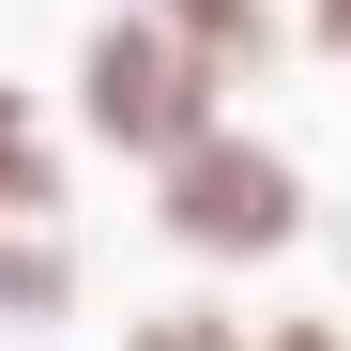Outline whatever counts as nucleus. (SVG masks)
Instances as JSON below:
<instances>
[{
  "label": "nucleus",
  "instance_id": "1",
  "mask_svg": "<svg viewBox=\"0 0 351 351\" xmlns=\"http://www.w3.org/2000/svg\"><path fill=\"white\" fill-rule=\"evenodd\" d=\"M306 229H321V184H306V153H290V138H260L245 107L153 168V245L184 260V275H275L290 245H306Z\"/></svg>",
  "mask_w": 351,
  "mask_h": 351
},
{
  "label": "nucleus",
  "instance_id": "2",
  "mask_svg": "<svg viewBox=\"0 0 351 351\" xmlns=\"http://www.w3.org/2000/svg\"><path fill=\"white\" fill-rule=\"evenodd\" d=\"M62 123H77V153H107V168H138V184H153L184 138L229 123V77H214L168 16L92 0V31H77V62H62Z\"/></svg>",
  "mask_w": 351,
  "mask_h": 351
},
{
  "label": "nucleus",
  "instance_id": "3",
  "mask_svg": "<svg viewBox=\"0 0 351 351\" xmlns=\"http://www.w3.org/2000/svg\"><path fill=\"white\" fill-rule=\"evenodd\" d=\"M0 229H77V168L46 138V107L0 77Z\"/></svg>",
  "mask_w": 351,
  "mask_h": 351
},
{
  "label": "nucleus",
  "instance_id": "4",
  "mask_svg": "<svg viewBox=\"0 0 351 351\" xmlns=\"http://www.w3.org/2000/svg\"><path fill=\"white\" fill-rule=\"evenodd\" d=\"M77 290H92L77 229H0V336H62Z\"/></svg>",
  "mask_w": 351,
  "mask_h": 351
},
{
  "label": "nucleus",
  "instance_id": "5",
  "mask_svg": "<svg viewBox=\"0 0 351 351\" xmlns=\"http://www.w3.org/2000/svg\"><path fill=\"white\" fill-rule=\"evenodd\" d=\"M138 16H168V31H184L199 62L229 77V92L275 77V46H290V0H138Z\"/></svg>",
  "mask_w": 351,
  "mask_h": 351
},
{
  "label": "nucleus",
  "instance_id": "6",
  "mask_svg": "<svg viewBox=\"0 0 351 351\" xmlns=\"http://www.w3.org/2000/svg\"><path fill=\"white\" fill-rule=\"evenodd\" d=\"M123 351H260V321L229 306V290H168V306L123 321Z\"/></svg>",
  "mask_w": 351,
  "mask_h": 351
},
{
  "label": "nucleus",
  "instance_id": "7",
  "mask_svg": "<svg viewBox=\"0 0 351 351\" xmlns=\"http://www.w3.org/2000/svg\"><path fill=\"white\" fill-rule=\"evenodd\" d=\"M290 46H306L321 77H351V0H290Z\"/></svg>",
  "mask_w": 351,
  "mask_h": 351
},
{
  "label": "nucleus",
  "instance_id": "8",
  "mask_svg": "<svg viewBox=\"0 0 351 351\" xmlns=\"http://www.w3.org/2000/svg\"><path fill=\"white\" fill-rule=\"evenodd\" d=\"M260 351H351V321L336 306H290V321H260Z\"/></svg>",
  "mask_w": 351,
  "mask_h": 351
},
{
  "label": "nucleus",
  "instance_id": "9",
  "mask_svg": "<svg viewBox=\"0 0 351 351\" xmlns=\"http://www.w3.org/2000/svg\"><path fill=\"white\" fill-rule=\"evenodd\" d=\"M336 260H351V229H336Z\"/></svg>",
  "mask_w": 351,
  "mask_h": 351
}]
</instances>
